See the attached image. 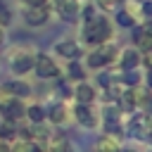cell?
<instances>
[{
  "mask_svg": "<svg viewBox=\"0 0 152 152\" xmlns=\"http://www.w3.org/2000/svg\"><path fill=\"white\" fill-rule=\"evenodd\" d=\"M109 21L107 19H102V17H95V19H90V24L86 26V31H83V36H86V40L88 43H104L107 38H109Z\"/></svg>",
  "mask_w": 152,
  "mask_h": 152,
  "instance_id": "6da1fadb",
  "label": "cell"
},
{
  "mask_svg": "<svg viewBox=\"0 0 152 152\" xmlns=\"http://www.w3.org/2000/svg\"><path fill=\"white\" fill-rule=\"evenodd\" d=\"M33 69H36V74L43 76V78H52V76L59 74V71H57V64H55L48 55H38V59L33 62Z\"/></svg>",
  "mask_w": 152,
  "mask_h": 152,
  "instance_id": "7a4b0ae2",
  "label": "cell"
},
{
  "mask_svg": "<svg viewBox=\"0 0 152 152\" xmlns=\"http://www.w3.org/2000/svg\"><path fill=\"white\" fill-rule=\"evenodd\" d=\"M2 114H5L7 121H17V119L24 116V107L19 104V100H10V102L2 104Z\"/></svg>",
  "mask_w": 152,
  "mask_h": 152,
  "instance_id": "3957f363",
  "label": "cell"
},
{
  "mask_svg": "<svg viewBox=\"0 0 152 152\" xmlns=\"http://www.w3.org/2000/svg\"><path fill=\"white\" fill-rule=\"evenodd\" d=\"M24 17H26V21H28L31 26H40V24H45L48 12H45V7H28Z\"/></svg>",
  "mask_w": 152,
  "mask_h": 152,
  "instance_id": "277c9868",
  "label": "cell"
},
{
  "mask_svg": "<svg viewBox=\"0 0 152 152\" xmlns=\"http://www.w3.org/2000/svg\"><path fill=\"white\" fill-rule=\"evenodd\" d=\"M112 55H114V50H112L109 45H104L102 50H97V52H93V55H90L88 64H90V66H102V64H107V62L112 59Z\"/></svg>",
  "mask_w": 152,
  "mask_h": 152,
  "instance_id": "5b68a950",
  "label": "cell"
},
{
  "mask_svg": "<svg viewBox=\"0 0 152 152\" xmlns=\"http://www.w3.org/2000/svg\"><path fill=\"white\" fill-rule=\"evenodd\" d=\"M57 55H62V57H69V59H74V57H78V45L74 43V40H62V43H57Z\"/></svg>",
  "mask_w": 152,
  "mask_h": 152,
  "instance_id": "8992f818",
  "label": "cell"
},
{
  "mask_svg": "<svg viewBox=\"0 0 152 152\" xmlns=\"http://www.w3.org/2000/svg\"><path fill=\"white\" fill-rule=\"evenodd\" d=\"M138 62H140V57H138V52H135V50H124V52H121V59H119L121 69L131 71V69H135V66H138Z\"/></svg>",
  "mask_w": 152,
  "mask_h": 152,
  "instance_id": "52a82bcc",
  "label": "cell"
},
{
  "mask_svg": "<svg viewBox=\"0 0 152 152\" xmlns=\"http://www.w3.org/2000/svg\"><path fill=\"white\" fill-rule=\"evenodd\" d=\"M74 114H76V121H81L83 126H88V128H93V126H95V116H93V112H90L86 104H78Z\"/></svg>",
  "mask_w": 152,
  "mask_h": 152,
  "instance_id": "ba28073f",
  "label": "cell"
},
{
  "mask_svg": "<svg viewBox=\"0 0 152 152\" xmlns=\"http://www.w3.org/2000/svg\"><path fill=\"white\" fill-rule=\"evenodd\" d=\"M59 14H62L66 21H76V14H78L76 0H64V2L59 5Z\"/></svg>",
  "mask_w": 152,
  "mask_h": 152,
  "instance_id": "9c48e42d",
  "label": "cell"
},
{
  "mask_svg": "<svg viewBox=\"0 0 152 152\" xmlns=\"http://www.w3.org/2000/svg\"><path fill=\"white\" fill-rule=\"evenodd\" d=\"M31 66H33V59H31L28 55H19V57L12 62V69H14L17 74H26Z\"/></svg>",
  "mask_w": 152,
  "mask_h": 152,
  "instance_id": "30bf717a",
  "label": "cell"
},
{
  "mask_svg": "<svg viewBox=\"0 0 152 152\" xmlns=\"http://www.w3.org/2000/svg\"><path fill=\"white\" fill-rule=\"evenodd\" d=\"M135 36H138V38H135L138 48H142V50H152V31H150V28H142V31H138Z\"/></svg>",
  "mask_w": 152,
  "mask_h": 152,
  "instance_id": "8fae6325",
  "label": "cell"
},
{
  "mask_svg": "<svg viewBox=\"0 0 152 152\" xmlns=\"http://www.w3.org/2000/svg\"><path fill=\"white\" fill-rule=\"evenodd\" d=\"M28 86L26 83H7V86H2V93H12V95H28Z\"/></svg>",
  "mask_w": 152,
  "mask_h": 152,
  "instance_id": "7c38bea8",
  "label": "cell"
},
{
  "mask_svg": "<svg viewBox=\"0 0 152 152\" xmlns=\"http://www.w3.org/2000/svg\"><path fill=\"white\" fill-rule=\"evenodd\" d=\"M76 97H78L81 104H88V102L95 97V93H93L90 86H78V88H76Z\"/></svg>",
  "mask_w": 152,
  "mask_h": 152,
  "instance_id": "4fadbf2b",
  "label": "cell"
},
{
  "mask_svg": "<svg viewBox=\"0 0 152 152\" xmlns=\"http://www.w3.org/2000/svg\"><path fill=\"white\" fill-rule=\"evenodd\" d=\"M97 152H119V145L114 138H100L97 140Z\"/></svg>",
  "mask_w": 152,
  "mask_h": 152,
  "instance_id": "5bb4252c",
  "label": "cell"
},
{
  "mask_svg": "<svg viewBox=\"0 0 152 152\" xmlns=\"http://www.w3.org/2000/svg\"><path fill=\"white\" fill-rule=\"evenodd\" d=\"M12 152H38V147L31 142V140H26V138H21V140H17L14 142V147H10Z\"/></svg>",
  "mask_w": 152,
  "mask_h": 152,
  "instance_id": "9a60e30c",
  "label": "cell"
},
{
  "mask_svg": "<svg viewBox=\"0 0 152 152\" xmlns=\"http://www.w3.org/2000/svg\"><path fill=\"white\" fill-rule=\"evenodd\" d=\"M52 152H74V150L64 140V135H57V138H52Z\"/></svg>",
  "mask_w": 152,
  "mask_h": 152,
  "instance_id": "2e32d148",
  "label": "cell"
},
{
  "mask_svg": "<svg viewBox=\"0 0 152 152\" xmlns=\"http://www.w3.org/2000/svg\"><path fill=\"white\" fill-rule=\"evenodd\" d=\"M131 128H133L138 135H142V133H150V131H147V119H135V124H133Z\"/></svg>",
  "mask_w": 152,
  "mask_h": 152,
  "instance_id": "e0dca14e",
  "label": "cell"
},
{
  "mask_svg": "<svg viewBox=\"0 0 152 152\" xmlns=\"http://www.w3.org/2000/svg\"><path fill=\"white\" fill-rule=\"evenodd\" d=\"M10 21H12V12L7 10V5H0V24L7 26Z\"/></svg>",
  "mask_w": 152,
  "mask_h": 152,
  "instance_id": "ac0fdd59",
  "label": "cell"
},
{
  "mask_svg": "<svg viewBox=\"0 0 152 152\" xmlns=\"http://www.w3.org/2000/svg\"><path fill=\"white\" fill-rule=\"evenodd\" d=\"M28 116H31V121H43V119H45V112H43L40 107H31V109H28Z\"/></svg>",
  "mask_w": 152,
  "mask_h": 152,
  "instance_id": "d6986e66",
  "label": "cell"
},
{
  "mask_svg": "<svg viewBox=\"0 0 152 152\" xmlns=\"http://www.w3.org/2000/svg\"><path fill=\"white\" fill-rule=\"evenodd\" d=\"M50 119L57 124V121H64V107H52L50 109Z\"/></svg>",
  "mask_w": 152,
  "mask_h": 152,
  "instance_id": "ffe728a7",
  "label": "cell"
},
{
  "mask_svg": "<svg viewBox=\"0 0 152 152\" xmlns=\"http://www.w3.org/2000/svg\"><path fill=\"white\" fill-rule=\"evenodd\" d=\"M0 135H2V138H12V135H14V126H12V121L0 126Z\"/></svg>",
  "mask_w": 152,
  "mask_h": 152,
  "instance_id": "44dd1931",
  "label": "cell"
},
{
  "mask_svg": "<svg viewBox=\"0 0 152 152\" xmlns=\"http://www.w3.org/2000/svg\"><path fill=\"white\" fill-rule=\"evenodd\" d=\"M69 74H71V78H83V71H81V66H78V64H71Z\"/></svg>",
  "mask_w": 152,
  "mask_h": 152,
  "instance_id": "7402d4cb",
  "label": "cell"
},
{
  "mask_svg": "<svg viewBox=\"0 0 152 152\" xmlns=\"http://www.w3.org/2000/svg\"><path fill=\"white\" fill-rule=\"evenodd\" d=\"M119 24H124V26H133V19H131L126 12H121V14H119Z\"/></svg>",
  "mask_w": 152,
  "mask_h": 152,
  "instance_id": "603a6c76",
  "label": "cell"
},
{
  "mask_svg": "<svg viewBox=\"0 0 152 152\" xmlns=\"http://www.w3.org/2000/svg\"><path fill=\"white\" fill-rule=\"evenodd\" d=\"M24 2H26L28 7H45V2H48V0H24Z\"/></svg>",
  "mask_w": 152,
  "mask_h": 152,
  "instance_id": "cb8c5ba5",
  "label": "cell"
},
{
  "mask_svg": "<svg viewBox=\"0 0 152 152\" xmlns=\"http://www.w3.org/2000/svg\"><path fill=\"white\" fill-rule=\"evenodd\" d=\"M124 81H126V83H135V81H138V76H135V74H131V71H128V74H126V78H124Z\"/></svg>",
  "mask_w": 152,
  "mask_h": 152,
  "instance_id": "d4e9b609",
  "label": "cell"
},
{
  "mask_svg": "<svg viewBox=\"0 0 152 152\" xmlns=\"http://www.w3.org/2000/svg\"><path fill=\"white\" fill-rule=\"evenodd\" d=\"M97 2H100L102 7H114V2H116V0H97Z\"/></svg>",
  "mask_w": 152,
  "mask_h": 152,
  "instance_id": "484cf974",
  "label": "cell"
},
{
  "mask_svg": "<svg viewBox=\"0 0 152 152\" xmlns=\"http://www.w3.org/2000/svg\"><path fill=\"white\" fill-rule=\"evenodd\" d=\"M147 64L152 66V50H147Z\"/></svg>",
  "mask_w": 152,
  "mask_h": 152,
  "instance_id": "4316f807",
  "label": "cell"
},
{
  "mask_svg": "<svg viewBox=\"0 0 152 152\" xmlns=\"http://www.w3.org/2000/svg\"><path fill=\"white\" fill-rule=\"evenodd\" d=\"M0 152H12V150H10L7 145H2V142H0Z\"/></svg>",
  "mask_w": 152,
  "mask_h": 152,
  "instance_id": "83f0119b",
  "label": "cell"
},
{
  "mask_svg": "<svg viewBox=\"0 0 152 152\" xmlns=\"http://www.w3.org/2000/svg\"><path fill=\"white\" fill-rule=\"evenodd\" d=\"M0 43H2V31H0Z\"/></svg>",
  "mask_w": 152,
  "mask_h": 152,
  "instance_id": "f1b7e54d",
  "label": "cell"
},
{
  "mask_svg": "<svg viewBox=\"0 0 152 152\" xmlns=\"http://www.w3.org/2000/svg\"><path fill=\"white\" fill-rule=\"evenodd\" d=\"M150 112H152V102H150Z\"/></svg>",
  "mask_w": 152,
  "mask_h": 152,
  "instance_id": "f546056e",
  "label": "cell"
},
{
  "mask_svg": "<svg viewBox=\"0 0 152 152\" xmlns=\"http://www.w3.org/2000/svg\"><path fill=\"white\" fill-rule=\"evenodd\" d=\"M150 140H152V131H150Z\"/></svg>",
  "mask_w": 152,
  "mask_h": 152,
  "instance_id": "4dcf8cb0",
  "label": "cell"
},
{
  "mask_svg": "<svg viewBox=\"0 0 152 152\" xmlns=\"http://www.w3.org/2000/svg\"><path fill=\"white\" fill-rule=\"evenodd\" d=\"M38 152H40V150H38Z\"/></svg>",
  "mask_w": 152,
  "mask_h": 152,
  "instance_id": "1f68e13d",
  "label": "cell"
}]
</instances>
